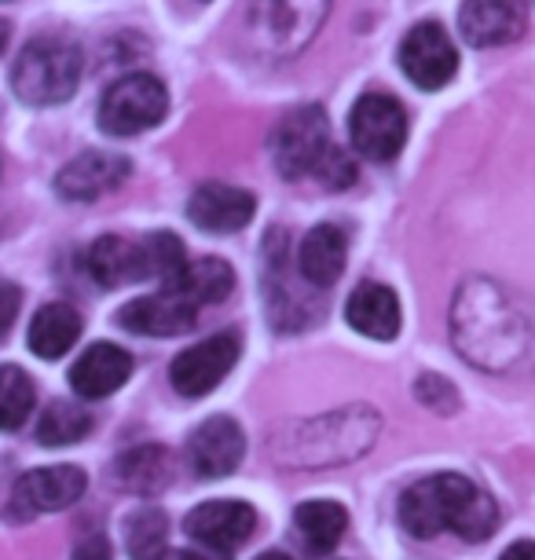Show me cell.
I'll return each instance as SVG.
<instances>
[{
  "mask_svg": "<svg viewBox=\"0 0 535 560\" xmlns=\"http://www.w3.org/2000/svg\"><path fill=\"white\" fill-rule=\"evenodd\" d=\"M352 147L371 162H393L407 143V114L385 92H367L349 114Z\"/></svg>",
  "mask_w": 535,
  "mask_h": 560,
  "instance_id": "8992f818",
  "label": "cell"
},
{
  "mask_svg": "<svg viewBox=\"0 0 535 560\" xmlns=\"http://www.w3.org/2000/svg\"><path fill=\"white\" fill-rule=\"evenodd\" d=\"M257 213V198L232 184H202L187 202V220L206 235H235Z\"/></svg>",
  "mask_w": 535,
  "mask_h": 560,
  "instance_id": "4fadbf2b",
  "label": "cell"
},
{
  "mask_svg": "<svg viewBox=\"0 0 535 560\" xmlns=\"http://www.w3.org/2000/svg\"><path fill=\"white\" fill-rule=\"evenodd\" d=\"M34 415V382L19 366H0V432H15Z\"/></svg>",
  "mask_w": 535,
  "mask_h": 560,
  "instance_id": "d4e9b609",
  "label": "cell"
},
{
  "mask_svg": "<svg viewBox=\"0 0 535 560\" xmlns=\"http://www.w3.org/2000/svg\"><path fill=\"white\" fill-rule=\"evenodd\" d=\"M143 264H147V279H159L162 287L165 282H173L176 275L184 271L187 264V249L184 242L170 235V231H159V235H147L143 242Z\"/></svg>",
  "mask_w": 535,
  "mask_h": 560,
  "instance_id": "4316f807",
  "label": "cell"
},
{
  "mask_svg": "<svg viewBox=\"0 0 535 560\" xmlns=\"http://www.w3.org/2000/svg\"><path fill=\"white\" fill-rule=\"evenodd\" d=\"M184 527L198 546L217 549V553H232V549H239L249 535H254L257 510L246 502H235V499L202 502L198 510L187 513Z\"/></svg>",
  "mask_w": 535,
  "mask_h": 560,
  "instance_id": "30bf717a",
  "label": "cell"
},
{
  "mask_svg": "<svg viewBox=\"0 0 535 560\" xmlns=\"http://www.w3.org/2000/svg\"><path fill=\"white\" fill-rule=\"evenodd\" d=\"M118 480L136 494H159L173 483V458L159 443H143L118 458Z\"/></svg>",
  "mask_w": 535,
  "mask_h": 560,
  "instance_id": "7402d4cb",
  "label": "cell"
},
{
  "mask_svg": "<svg viewBox=\"0 0 535 560\" xmlns=\"http://www.w3.org/2000/svg\"><path fill=\"white\" fill-rule=\"evenodd\" d=\"M323 184L327 187H334V191H338V187H349L352 179H356V168H352V162L349 158H345L338 147H334V151L327 154V162L319 165V173H316Z\"/></svg>",
  "mask_w": 535,
  "mask_h": 560,
  "instance_id": "83f0119b",
  "label": "cell"
},
{
  "mask_svg": "<svg viewBox=\"0 0 535 560\" xmlns=\"http://www.w3.org/2000/svg\"><path fill=\"white\" fill-rule=\"evenodd\" d=\"M8 40H12V26L0 19V56H4V48H8Z\"/></svg>",
  "mask_w": 535,
  "mask_h": 560,
  "instance_id": "836d02e7",
  "label": "cell"
},
{
  "mask_svg": "<svg viewBox=\"0 0 535 560\" xmlns=\"http://www.w3.org/2000/svg\"><path fill=\"white\" fill-rule=\"evenodd\" d=\"M239 363V337L235 334H217L206 337L191 348H184L170 366V382L184 399L209 396L213 388L232 374Z\"/></svg>",
  "mask_w": 535,
  "mask_h": 560,
  "instance_id": "52a82bcc",
  "label": "cell"
},
{
  "mask_svg": "<svg viewBox=\"0 0 535 560\" xmlns=\"http://www.w3.org/2000/svg\"><path fill=\"white\" fill-rule=\"evenodd\" d=\"M293 524H298V535L309 542L312 553H330L334 546L345 538V527H349V513L338 502H304L293 513Z\"/></svg>",
  "mask_w": 535,
  "mask_h": 560,
  "instance_id": "603a6c76",
  "label": "cell"
},
{
  "mask_svg": "<svg viewBox=\"0 0 535 560\" xmlns=\"http://www.w3.org/2000/svg\"><path fill=\"white\" fill-rule=\"evenodd\" d=\"M73 560H114V549L103 535H89L73 549Z\"/></svg>",
  "mask_w": 535,
  "mask_h": 560,
  "instance_id": "4dcf8cb0",
  "label": "cell"
},
{
  "mask_svg": "<svg viewBox=\"0 0 535 560\" xmlns=\"http://www.w3.org/2000/svg\"><path fill=\"white\" fill-rule=\"evenodd\" d=\"M257 560H290L287 553H279V549H268V553H260Z\"/></svg>",
  "mask_w": 535,
  "mask_h": 560,
  "instance_id": "e575fe53",
  "label": "cell"
},
{
  "mask_svg": "<svg viewBox=\"0 0 535 560\" xmlns=\"http://www.w3.org/2000/svg\"><path fill=\"white\" fill-rule=\"evenodd\" d=\"M400 524L415 538H433L451 527L466 542H485L499 527V505L463 472H437L404 491Z\"/></svg>",
  "mask_w": 535,
  "mask_h": 560,
  "instance_id": "6da1fadb",
  "label": "cell"
},
{
  "mask_svg": "<svg viewBox=\"0 0 535 560\" xmlns=\"http://www.w3.org/2000/svg\"><path fill=\"white\" fill-rule=\"evenodd\" d=\"M89 432H92V415L81 404H67V399L48 404V410L37 421V440L45 447H70V443L85 440Z\"/></svg>",
  "mask_w": 535,
  "mask_h": 560,
  "instance_id": "cb8c5ba5",
  "label": "cell"
},
{
  "mask_svg": "<svg viewBox=\"0 0 535 560\" xmlns=\"http://www.w3.org/2000/svg\"><path fill=\"white\" fill-rule=\"evenodd\" d=\"M345 257H349L345 231L334 224H316L298 249V271L312 290H327L341 279Z\"/></svg>",
  "mask_w": 535,
  "mask_h": 560,
  "instance_id": "ac0fdd59",
  "label": "cell"
},
{
  "mask_svg": "<svg viewBox=\"0 0 535 560\" xmlns=\"http://www.w3.org/2000/svg\"><path fill=\"white\" fill-rule=\"evenodd\" d=\"M81 70H85V56H81L78 40L62 34H40L19 51L12 67V89L30 107H56L78 92Z\"/></svg>",
  "mask_w": 535,
  "mask_h": 560,
  "instance_id": "7a4b0ae2",
  "label": "cell"
},
{
  "mask_svg": "<svg viewBox=\"0 0 535 560\" xmlns=\"http://www.w3.org/2000/svg\"><path fill=\"white\" fill-rule=\"evenodd\" d=\"M243 454H246V436L239 429V421L228 415L202 421L191 432V440H187V462H191V469L202 480L232 477L239 462H243Z\"/></svg>",
  "mask_w": 535,
  "mask_h": 560,
  "instance_id": "9c48e42d",
  "label": "cell"
},
{
  "mask_svg": "<svg viewBox=\"0 0 535 560\" xmlns=\"http://www.w3.org/2000/svg\"><path fill=\"white\" fill-rule=\"evenodd\" d=\"M165 538H170V524H165V513L159 510H140L125 524V542H129L132 560H162Z\"/></svg>",
  "mask_w": 535,
  "mask_h": 560,
  "instance_id": "484cf974",
  "label": "cell"
},
{
  "mask_svg": "<svg viewBox=\"0 0 535 560\" xmlns=\"http://www.w3.org/2000/svg\"><path fill=\"white\" fill-rule=\"evenodd\" d=\"M198 319V308H191L181 293L173 290H159V293H147V298L129 301L118 312V323L129 334H143V337H176L187 334Z\"/></svg>",
  "mask_w": 535,
  "mask_h": 560,
  "instance_id": "9a60e30c",
  "label": "cell"
},
{
  "mask_svg": "<svg viewBox=\"0 0 535 560\" xmlns=\"http://www.w3.org/2000/svg\"><path fill=\"white\" fill-rule=\"evenodd\" d=\"M524 0H463L458 8V30L474 48L510 45L524 34Z\"/></svg>",
  "mask_w": 535,
  "mask_h": 560,
  "instance_id": "5bb4252c",
  "label": "cell"
},
{
  "mask_svg": "<svg viewBox=\"0 0 535 560\" xmlns=\"http://www.w3.org/2000/svg\"><path fill=\"white\" fill-rule=\"evenodd\" d=\"M129 374H132V355L118 345L100 341L85 348V355L73 363L70 388L81 399H107L111 393H118V388L129 382Z\"/></svg>",
  "mask_w": 535,
  "mask_h": 560,
  "instance_id": "2e32d148",
  "label": "cell"
},
{
  "mask_svg": "<svg viewBox=\"0 0 535 560\" xmlns=\"http://www.w3.org/2000/svg\"><path fill=\"white\" fill-rule=\"evenodd\" d=\"M499 560H535V542H513Z\"/></svg>",
  "mask_w": 535,
  "mask_h": 560,
  "instance_id": "d6a6232c",
  "label": "cell"
},
{
  "mask_svg": "<svg viewBox=\"0 0 535 560\" xmlns=\"http://www.w3.org/2000/svg\"><path fill=\"white\" fill-rule=\"evenodd\" d=\"M334 0H254L249 37L268 59H293L316 40Z\"/></svg>",
  "mask_w": 535,
  "mask_h": 560,
  "instance_id": "3957f363",
  "label": "cell"
},
{
  "mask_svg": "<svg viewBox=\"0 0 535 560\" xmlns=\"http://www.w3.org/2000/svg\"><path fill=\"white\" fill-rule=\"evenodd\" d=\"M85 264H89V275L103 290H118V287H129V282L147 279L143 246L140 242L118 238V235H103L100 242H92Z\"/></svg>",
  "mask_w": 535,
  "mask_h": 560,
  "instance_id": "d6986e66",
  "label": "cell"
},
{
  "mask_svg": "<svg viewBox=\"0 0 535 560\" xmlns=\"http://www.w3.org/2000/svg\"><path fill=\"white\" fill-rule=\"evenodd\" d=\"M415 393H418V399H422V404H429V407H444V410L451 407V410H455V388H451L447 382H440L437 374H426L422 382H418Z\"/></svg>",
  "mask_w": 535,
  "mask_h": 560,
  "instance_id": "f1b7e54d",
  "label": "cell"
},
{
  "mask_svg": "<svg viewBox=\"0 0 535 560\" xmlns=\"http://www.w3.org/2000/svg\"><path fill=\"white\" fill-rule=\"evenodd\" d=\"M400 70L422 92L444 89L458 70V51L451 45L447 30L440 23H418L407 30L400 45Z\"/></svg>",
  "mask_w": 535,
  "mask_h": 560,
  "instance_id": "ba28073f",
  "label": "cell"
},
{
  "mask_svg": "<svg viewBox=\"0 0 535 560\" xmlns=\"http://www.w3.org/2000/svg\"><path fill=\"white\" fill-rule=\"evenodd\" d=\"M173 560H232L228 553H217V549H181Z\"/></svg>",
  "mask_w": 535,
  "mask_h": 560,
  "instance_id": "1f68e13d",
  "label": "cell"
},
{
  "mask_svg": "<svg viewBox=\"0 0 535 560\" xmlns=\"http://www.w3.org/2000/svg\"><path fill=\"white\" fill-rule=\"evenodd\" d=\"M345 319L356 334L371 337V341H393L400 334V301L382 282H363L345 301Z\"/></svg>",
  "mask_w": 535,
  "mask_h": 560,
  "instance_id": "e0dca14e",
  "label": "cell"
},
{
  "mask_svg": "<svg viewBox=\"0 0 535 560\" xmlns=\"http://www.w3.org/2000/svg\"><path fill=\"white\" fill-rule=\"evenodd\" d=\"M330 151V121L316 103L287 110L276 125V132H271V158H276L279 176L287 179H304L319 173V165L327 162Z\"/></svg>",
  "mask_w": 535,
  "mask_h": 560,
  "instance_id": "277c9868",
  "label": "cell"
},
{
  "mask_svg": "<svg viewBox=\"0 0 535 560\" xmlns=\"http://www.w3.org/2000/svg\"><path fill=\"white\" fill-rule=\"evenodd\" d=\"M129 173H132L129 158L111 151H85L59 168L56 191L67 202H96V198L118 191L125 179H129Z\"/></svg>",
  "mask_w": 535,
  "mask_h": 560,
  "instance_id": "8fae6325",
  "label": "cell"
},
{
  "mask_svg": "<svg viewBox=\"0 0 535 560\" xmlns=\"http://www.w3.org/2000/svg\"><path fill=\"white\" fill-rule=\"evenodd\" d=\"M165 290L181 293L191 308H206V304H220L235 290V271H232V264L220 257L187 260L184 271L176 275L173 282H165Z\"/></svg>",
  "mask_w": 535,
  "mask_h": 560,
  "instance_id": "ffe728a7",
  "label": "cell"
},
{
  "mask_svg": "<svg viewBox=\"0 0 535 560\" xmlns=\"http://www.w3.org/2000/svg\"><path fill=\"white\" fill-rule=\"evenodd\" d=\"M89 477L78 465H48V469H34L26 477H19L12 502L19 516H34V513H56L67 510L85 494Z\"/></svg>",
  "mask_w": 535,
  "mask_h": 560,
  "instance_id": "7c38bea8",
  "label": "cell"
},
{
  "mask_svg": "<svg viewBox=\"0 0 535 560\" xmlns=\"http://www.w3.org/2000/svg\"><path fill=\"white\" fill-rule=\"evenodd\" d=\"M23 308V290L15 287V282L0 279V337L15 326V315Z\"/></svg>",
  "mask_w": 535,
  "mask_h": 560,
  "instance_id": "f546056e",
  "label": "cell"
},
{
  "mask_svg": "<svg viewBox=\"0 0 535 560\" xmlns=\"http://www.w3.org/2000/svg\"><path fill=\"white\" fill-rule=\"evenodd\" d=\"M170 110V92L154 73H125L103 92L100 129L107 136H136L154 129Z\"/></svg>",
  "mask_w": 535,
  "mask_h": 560,
  "instance_id": "5b68a950",
  "label": "cell"
},
{
  "mask_svg": "<svg viewBox=\"0 0 535 560\" xmlns=\"http://www.w3.org/2000/svg\"><path fill=\"white\" fill-rule=\"evenodd\" d=\"M30 352H34L37 359H59L67 355L73 345H78L81 337V315L78 308H70V304H45L34 323H30Z\"/></svg>",
  "mask_w": 535,
  "mask_h": 560,
  "instance_id": "44dd1931",
  "label": "cell"
}]
</instances>
